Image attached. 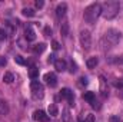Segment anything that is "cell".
<instances>
[{"instance_id": "f1b7e54d", "label": "cell", "mask_w": 123, "mask_h": 122, "mask_svg": "<svg viewBox=\"0 0 123 122\" xmlns=\"http://www.w3.org/2000/svg\"><path fill=\"white\" fill-rule=\"evenodd\" d=\"M85 122H94V115H92V114H89V115L86 116V119H85Z\"/></svg>"}, {"instance_id": "30bf717a", "label": "cell", "mask_w": 123, "mask_h": 122, "mask_svg": "<svg viewBox=\"0 0 123 122\" xmlns=\"http://www.w3.org/2000/svg\"><path fill=\"white\" fill-rule=\"evenodd\" d=\"M25 37H26V40H29V42H33V40L36 39V33H34V30L31 29L30 25L25 27Z\"/></svg>"}, {"instance_id": "8992f818", "label": "cell", "mask_w": 123, "mask_h": 122, "mask_svg": "<svg viewBox=\"0 0 123 122\" xmlns=\"http://www.w3.org/2000/svg\"><path fill=\"white\" fill-rule=\"evenodd\" d=\"M60 95L63 98H66L67 99V102H69V105L70 106H73L74 105V95H73V92L70 91L69 88H63L60 91Z\"/></svg>"}, {"instance_id": "484cf974", "label": "cell", "mask_w": 123, "mask_h": 122, "mask_svg": "<svg viewBox=\"0 0 123 122\" xmlns=\"http://www.w3.org/2000/svg\"><path fill=\"white\" fill-rule=\"evenodd\" d=\"M70 73H74L76 70H77V66H76V63H73V62H70Z\"/></svg>"}, {"instance_id": "9c48e42d", "label": "cell", "mask_w": 123, "mask_h": 122, "mask_svg": "<svg viewBox=\"0 0 123 122\" xmlns=\"http://www.w3.org/2000/svg\"><path fill=\"white\" fill-rule=\"evenodd\" d=\"M66 12H67V4H66V3H60V4L56 7V16H57L59 19H63V17H64Z\"/></svg>"}, {"instance_id": "2e32d148", "label": "cell", "mask_w": 123, "mask_h": 122, "mask_svg": "<svg viewBox=\"0 0 123 122\" xmlns=\"http://www.w3.org/2000/svg\"><path fill=\"white\" fill-rule=\"evenodd\" d=\"M60 33H62V36H63V37H67V34H69V23H67L66 20H63V23H62Z\"/></svg>"}, {"instance_id": "7402d4cb", "label": "cell", "mask_w": 123, "mask_h": 122, "mask_svg": "<svg viewBox=\"0 0 123 122\" xmlns=\"http://www.w3.org/2000/svg\"><path fill=\"white\" fill-rule=\"evenodd\" d=\"M23 16H26V17H33L34 16V10L33 9H23Z\"/></svg>"}, {"instance_id": "d590c367", "label": "cell", "mask_w": 123, "mask_h": 122, "mask_svg": "<svg viewBox=\"0 0 123 122\" xmlns=\"http://www.w3.org/2000/svg\"><path fill=\"white\" fill-rule=\"evenodd\" d=\"M77 122H85V121H83V118H82V116H79V119H77Z\"/></svg>"}, {"instance_id": "3957f363", "label": "cell", "mask_w": 123, "mask_h": 122, "mask_svg": "<svg viewBox=\"0 0 123 122\" xmlns=\"http://www.w3.org/2000/svg\"><path fill=\"white\" fill-rule=\"evenodd\" d=\"M120 10V3L116 1V0H110V1H106L103 3L102 6V16L106 19V20H112L117 16Z\"/></svg>"}, {"instance_id": "ffe728a7", "label": "cell", "mask_w": 123, "mask_h": 122, "mask_svg": "<svg viewBox=\"0 0 123 122\" xmlns=\"http://www.w3.org/2000/svg\"><path fill=\"white\" fill-rule=\"evenodd\" d=\"M29 76H30L33 81L39 76V69H37L36 66H31V68H30V70H29Z\"/></svg>"}, {"instance_id": "4316f807", "label": "cell", "mask_w": 123, "mask_h": 122, "mask_svg": "<svg viewBox=\"0 0 123 122\" xmlns=\"http://www.w3.org/2000/svg\"><path fill=\"white\" fill-rule=\"evenodd\" d=\"M14 61L17 62L19 65H25V63H26V62H25V59H23L22 56H16V58H14Z\"/></svg>"}, {"instance_id": "e0dca14e", "label": "cell", "mask_w": 123, "mask_h": 122, "mask_svg": "<svg viewBox=\"0 0 123 122\" xmlns=\"http://www.w3.org/2000/svg\"><path fill=\"white\" fill-rule=\"evenodd\" d=\"M44 49H46V45H44V43H39V45H34V46H33V52H34L36 55L43 53Z\"/></svg>"}, {"instance_id": "277c9868", "label": "cell", "mask_w": 123, "mask_h": 122, "mask_svg": "<svg viewBox=\"0 0 123 122\" xmlns=\"http://www.w3.org/2000/svg\"><path fill=\"white\" fill-rule=\"evenodd\" d=\"M30 89H31V96L33 99H42L44 96V88L40 82L37 81H31V85H30Z\"/></svg>"}, {"instance_id": "ba28073f", "label": "cell", "mask_w": 123, "mask_h": 122, "mask_svg": "<svg viewBox=\"0 0 123 122\" xmlns=\"http://www.w3.org/2000/svg\"><path fill=\"white\" fill-rule=\"evenodd\" d=\"M44 81H46V83H47L50 88H55V86L57 85V78H56V75H55L53 72L46 73V75H44Z\"/></svg>"}, {"instance_id": "5b68a950", "label": "cell", "mask_w": 123, "mask_h": 122, "mask_svg": "<svg viewBox=\"0 0 123 122\" xmlns=\"http://www.w3.org/2000/svg\"><path fill=\"white\" fill-rule=\"evenodd\" d=\"M79 39H80V45L83 46V49L89 50L92 47V36H90V32L89 30H80V34H79Z\"/></svg>"}, {"instance_id": "7c38bea8", "label": "cell", "mask_w": 123, "mask_h": 122, "mask_svg": "<svg viewBox=\"0 0 123 122\" xmlns=\"http://www.w3.org/2000/svg\"><path fill=\"white\" fill-rule=\"evenodd\" d=\"M55 68H56L57 72H64V70H66V62L63 61V59L55 61Z\"/></svg>"}, {"instance_id": "9a60e30c", "label": "cell", "mask_w": 123, "mask_h": 122, "mask_svg": "<svg viewBox=\"0 0 123 122\" xmlns=\"http://www.w3.org/2000/svg\"><path fill=\"white\" fill-rule=\"evenodd\" d=\"M83 99H85V101H87V102L92 105L93 102L96 101V96H94V93H93V92H85V93H83Z\"/></svg>"}, {"instance_id": "603a6c76", "label": "cell", "mask_w": 123, "mask_h": 122, "mask_svg": "<svg viewBox=\"0 0 123 122\" xmlns=\"http://www.w3.org/2000/svg\"><path fill=\"white\" fill-rule=\"evenodd\" d=\"M63 121H64V122H70V114H69V111H67V109L63 112Z\"/></svg>"}, {"instance_id": "5bb4252c", "label": "cell", "mask_w": 123, "mask_h": 122, "mask_svg": "<svg viewBox=\"0 0 123 122\" xmlns=\"http://www.w3.org/2000/svg\"><path fill=\"white\" fill-rule=\"evenodd\" d=\"M97 65H99V59H97L96 56H93V58H89V59H87V62H86V66H87L89 69H94Z\"/></svg>"}, {"instance_id": "7a4b0ae2", "label": "cell", "mask_w": 123, "mask_h": 122, "mask_svg": "<svg viewBox=\"0 0 123 122\" xmlns=\"http://www.w3.org/2000/svg\"><path fill=\"white\" fill-rule=\"evenodd\" d=\"M102 14V6L99 3H92L90 6H87L83 12V19L86 23L94 25L96 20L99 19V16Z\"/></svg>"}, {"instance_id": "cb8c5ba5", "label": "cell", "mask_w": 123, "mask_h": 122, "mask_svg": "<svg viewBox=\"0 0 123 122\" xmlns=\"http://www.w3.org/2000/svg\"><path fill=\"white\" fill-rule=\"evenodd\" d=\"M87 83H89V82H87V78H85V76H83V78H80V79H79V85H80V86H86Z\"/></svg>"}, {"instance_id": "83f0119b", "label": "cell", "mask_w": 123, "mask_h": 122, "mask_svg": "<svg viewBox=\"0 0 123 122\" xmlns=\"http://www.w3.org/2000/svg\"><path fill=\"white\" fill-rule=\"evenodd\" d=\"M6 37H7V33H6V30L0 29V40H4Z\"/></svg>"}, {"instance_id": "52a82bcc", "label": "cell", "mask_w": 123, "mask_h": 122, "mask_svg": "<svg viewBox=\"0 0 123 122\" xmlns=\"http://www.w3.org/2000/svg\"><path fill=\"white\" fill-rule=\"evenodd\" d=\"M33 119L37 122H47L49 121V115H46L44 111H34L33 112Z\"/></svg>"}, {"instance_id": "836d02e7", "label": "cell", "mask_w": 123, "mask_h": 122, "mask_svg": "<svg viewBox=\"0 0 123 122\" xmlns=\"http://www.w3.org/2000/svg\"><path fill=\"white\" fill-rule=\"evenodd\" d=\"M49 62H52V63H55V56H53V55H52V56L49 58Z\"/></svg>"}, {"instance_id": "6da1fadb", "label": "cell", "mask_w": 123, "mask_h": 122, "mask_svg": "<svg viewBox=\"0 0 123 122\" xmlns=\"http://www.w3.org/2000/svg\"><path fill=\"white\" fill-rule=\"evenodd\" d=\"M120 40H122V33L116 30V29H109V30L105 33V36L102 37L100 46H102L103 50H109L113 46H116Z\"/></svg>"}, {"instance_id": "d4e9b609", "label": "cell", "mask_w": 123, "mask_h": 122, "mask_svg": "<svg viewBox=\"0 0 123 122\" xmlns=\"http://www.w3.org/2000/svg\"><path fill=\"white\" fill-rule=\"evenodd\" d=\"M113 85H115L116 88H123V79H117V81H115Z\"/></svg>"}, {"instance_id": "ac0fdd59", "label": "cell", "mask_w": 123, "mask_h": 122, "mask_svg": "<svg viewBox=\"0 0 123 122\" xmlns=\"http://www.w3.org/2000/svg\"><path fill=\"white\" fill-rule=\"evenodd\" d=\"M49 115H52V116H57L59 115V109H57V105L56 103H52L49 106Z\"/></svg>"}, {"instance_id": "44dd1931", "label": "cell", "mask_w": 123, "mask_h": 122, "mask_svg": "<svg viewBox=\"0 0 123 122\" xmlns=\"http://www.w3.org/2000/svg\"><path fill=\"white\" fill-rule=\"evenodd\" d=\"M110 63H113V65H116V66H123V56L110 59Z\"/></svg>"}, {"instance_id": "4dcf8cb0", "label": "cell", "mask_w": 123, "mask_h": 122, "mask_svg": "<svg viewBox=\"0 0 123 122\" xmlns=\"http://www.w3.org/2000/svg\"><path fill=\"white\" fill-rule=\"evenodd\" d=\"M109 122H120V119H119V116H115L113 115V116L109 118Z\"/></svg>"}, {"instance_id": "1f68e13d", "label": "cell", "mask_w": 123, "mask_h": 122, "mask_svg": "<svg viewBox=\"0 0 123 122\" xmlns=\"http://www.w3.org/2000/svg\"><path fill=\"white\" fill-rule=\"evenodd\" d=\"M43 4H44V3H43L42 0H37V1H36V7H37V9H42Z\"/></svg>"}, {"instance_id": "4fadbf2b", "label": "cell", "mask_w": 123, "mask_h": 122, "mask_svg": "<svg viewBox=\"0 0 123 122\" xmlns=\"http://www.w3.org/2000/svg\"><path fill=\"white\" fill-rule=\"evenodd\" d=\"M9 103L3 99H0V115H7L9 114Z\"/></svg>"}, {"instance_id": "e575fe53", "label": "cell", "mask_w": 123, "mask_h": 122, "mask_svg": "<svg viewBox=\"0 0 123 122\" xmlns=\"http://www.w3.org/2000/svg\"><path fill=\"white\" fill-rule=\"evenodd\" d=\"M0 65H6V59H4V58L0 59Z\"/></svg>"}, {"instance_id": "f546056e", "label": "cell", "mask_w": 123, "mask_h": 122, "mask_svg": "<svg viewBox=\"0 0 123 122\" xmlns=\"http://www.w3.org/2000/svg\"><path fill=\"white\" fill-rule=\"evenodd\" d=\"M52 46H53V49H55V50H57V49L60 47V45H59V42H57V40H53V43H52Z\"/></svg>"}, {"instance_id": "d6a6232c", "label": "cell", "mask_w": 123, "mask_h": 122, "mask_svg": "<svg viewBox=\"0 0 123 122\" xmlns=\"http://www.w3.org/2000/svg\"><path fill=\"white\" fill-rule=\"evenodd\" d=\"M44 33H46V36H50L52 34V29L50 27H44Z\"/></svg>"}, {"instance_id": "8fae6325", "label": "cell", "mask_w": 123, "mask_h": 122, "mask_svg": "<svg viewBox=\"0 0 123 122\" xmlns=\"http://www.w3.org/2000/svg\"><path fill=\"white\" fill-rule=\"evenodd\" d=\"M100 92L103 96L109 95V88H107V81L105 79V76H100Z\"/></svg>"}, {"instance_id": "d6986e66", "label": "cell", "mask_w": 123, "mask_h": 122, "mask_svg": "<svg viewBox=\"0 0 123 122\" xmlns=\"http://www.w3.org/2000/svg\"><path fill=\"white\" fill-rule=\"evenodd\" d=\"M13 81H14V76H13V73H10V72L4 73V76H3V82H4V83H12Z\"/></svg>"}]
</instances>
